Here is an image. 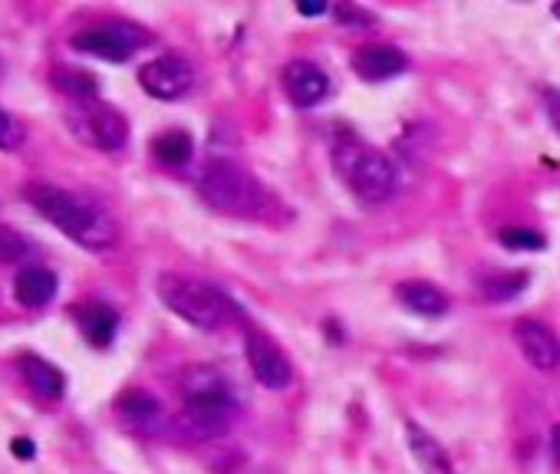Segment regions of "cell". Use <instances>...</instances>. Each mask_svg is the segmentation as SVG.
<instances>
[{"instance_id":"cell-11","label":"cell","mask_w":560,"mask_h":474,"mask_svg":"<svg viewBox=\"0 0 560 474\" xmlns=\"http://www.w3.org/2000/svg\"><path fill=\"white\" fill-rule=\"evenodd\" d=\"M284 92H287V99L297 105V109H313L320 99H326V92H329V76L316 66V63H310V60H294V63H287L284 66Z\"/></svg>"},{"instance_id":"cell-15","label":"cell","mask_w":560,"mask_h":474,"mask_svg":"<svg viewBox=\"0 0 560 474\" xmlns=\"http://www.w3.org/2000/svg\"><path fill=\"white\" fill-rule=\"evenodd\" d=\"M14 297L27 310H40L57 297V274L47 267H24L14 280Z\"/></svg>"},{"instance_id":"cell-3","label":"cell","mask_w":560,"mask_h":474,"mask_svg":"<svg viewBox=\"0 0 560 474\" xmlns=\"http://www.w3.org/2000/svg\"><path fill=\"white\" fill-rule=\"evenodd\" d=\"M333 165L340 182L366 204L389 201L399 188L396 165L373 146H366L357 136H344L333 146Z\"/></svg>"},{"instance_id":"cell-25","label":"cell","mask_w":560,"mask_h":474,"mask_svg":"<svg viewBox=\"0 0 560 474\" xmlns=\"http://www.w3.org/2000/svg\"><path fill=\"white\" fill-rule=\"evenodd\" d=\"M544 112H547V118H550V126H553L557 139H560V89H553V86L544 89Z\"/></svg>"},{"instance_id":"cell-20","label":"cell","mask_w":560,"mask_h":474,"mask_svg":"<svg viewBox=\"0 0 560 474\" xmlns=\"http://www.w3.org/2000/svg\"><path fill=\"white\" fill-rule=\"evenodd\" d=\"M116 409H120L126 419H133V422H155V419L162 415V406L155 402V396H149V392H142V389L123 392L120 402H116Z\"/></svg>"},{"instance_id":"cell-27","label":"cell","mask_w":560,"mask_h":474,"mask_svg":"<svg viewBox=\"0 0 560 474\" xmlns=\"http://www.w3.org/2000/svg\"><path fill=\"white\" fill-rule=\"evenodd\" d=\"M11 448H14L17 458H34V441H30V438H14Z\"/></svg>"},{"instance_id":"cell-30","label":"cell","mask_w":560,"mask_h":474,"mask_svg":"<svg viewBox=\"0 0 560 474\" xmlns=\"http://www.w3.org/2000/svg\"><path fill=\"white\" fill-rule=\"evenodd\" d=\"M553 17H560V4H553Z\"/></svg>"},{"instance_id":"cell-26","label":"cell","mask_w":560,"mask_h":474,"mask_svg":"<svg viewBox=\"0 0 560 474\" xmlns=\"http://www.w3.org/2000/svg\"><path fill=\"white\" fill-rule=\"evenodd\" d=\"M336 21H340V24H357V30H363L370 24V17L363 11H357V8H336Z\"/></svg>"},{"instance_id":"cell-24","label":"cell","mask_w":560,"mask_h":474,"mask_svg":"<svg viewBox=\"0 0 560 474\" xmlns=\"http://www.w3.org/2000/svg\"><path fill=\"white\" fill-rule=\"evenodd\" d=\"M21 142H24L21 123L11 112L0 109V152H14V149H21Z\"/></svg>"},{"instance_id":"cell-28","label":"cell","mask_w":560,"mask_h":474,"mask_svg":"<svg viewBox=\"0 0 560 474\" xmlns=\"http://www.w3.org/2000/svg\"><path fill=\"white\" fill-rule=\"evenodd\" d=\"M297 11H300L303 17H316V14H323V11H326V4H323V0H320V4H300Z\"/></svg>"},{"instance_id":"cell-2","label":"cell","mask_w":560,"mask_h":474,"mask_svg":"<svg viewBox=\"0 0 560 474\" xmlns=\"http://www.w3.org/2000/svg\"><path fill=\"white\" fill-rule=\"evenodd\" d=\"M198 191L214 211L235 214V217L264 221L274 204V195L245 165L232 159H211L198 178Z\"/></svg>"},{"instance_id":"cell-12","label":"cell","mask_w":560,"mask_h":474,"mask_svg":"<svg viewBox=\"0 0 560 474\" xmlns=\"http://www.w3.org/2000/svg\"><path fill=\"white\" fill-rule=\"evenodd\" d=\"M409 66L406 53L389 47V43H370V47H360L353 53V70L357 76L370 79V83H379V79H389L396 73H402Z\"/></svg>"},{"instance_id":"cell-14","label":"cell","mask_w":560,"mask_h":474,"mask_svg":"<svg viewBox=\"0 0 560 474\" xmlns=\"http://www.w3.org/2000/svg\"><path fill=\"white\" fill-rule=\"evenodd\" d=\"M406 438H409L412 458L422 467V474H456L452 471V461H448V454H445V448L438 445V438L428 435L422 425L406 422Z\"/></svg>"},{"instance_id":"cell-5","label":"cell","mask_w":560,"mask_h":474,"mask_svg":"<svg viewBox=\"0 0 560 474\" xmlns=\"http://www.w3.org/2000/svg\"><path fill=\"white\" fill-rule=\"evenodd\" d=\"M182 399H185V409L188 415L201 425H211V422H224L232 412V389L224 383L221 373L208 370V366H195L185 373L182 379Z\"/></svg>"},{"instance_id":"cell-17","label":"cell","mask_w":560,"mask_h":474,"mask_svg":"<svg viewBox=\"0 0 560 474\" xmlns=\"http://www.w3.org/2000/svg\"><path fill=\"white\" fill-rule=\"evenodd\" d=\"M396 300L419 313V316H441L448 313V297L435 287V284H425V280H406L396 287Z\"/></svg>"},{"instance_id":"cell-1","label":"cell","mask_w":560,"mask_h":474,"mask_svg":"<svg viewBox=\"0 0 560 474\" xmlns=\"http://www.w3.org/2000/svg\"><path fill=\"white\" fill-rule=\"evenodd\" d=\"M24 198L57 227L63 230L70 241H76L86 251H109L120 241V227L99 204L57 188L50 182H30L24 188Z\"/></svg>"},{"instance_id":"cell-16","label":"cell","mask_w":560,"mask_h":474,"mask_svg":"<svg viewBox=\"0 0 560 474\" xmlns=\"http://www.w3.org/2000/svg\"><path fill=\"white\" fill-rule=\"evenodd\" d=\"M17 366H21V376H24V383H27V386H30L37 396L60 399V396L66 392V379H63V373H60L53 363H47L43 356L24 352Z\"/></svg>"},{"instance_id":"cell-13","label":"cell","mask_w":560,"mask_h":474,"mask_svg":"<svg viewBox=\"0 0 560 474\" xmlns=\"http://www.w3.org/2000/svg\"><path fill=\"white\" fill-rule=\"evenodd\" d=\"M73 320L79 326V333L86 336L89 346H109L116 339V329H120V313L105 307V303H76L73 310Z\"/></svg>"},{"instance_id":"cell-29","label":"cell","mask_w":560,"mask_h":474,"mask_svg":"<svg viewBox=\"0 0 560 474\" xmlns=\"http://www.w3.org/2000/svg\"><path fill=\"white\" fill-rule=\"evenodd\" d=\"M553 454H557V461H560V428L553 432Z\"/></svg>"},{"instance_id":"cell-4","label":"cell","mask_w":560,"mask_h":474,"mask_svg":"<svg viewBox=\"0 0 560 474\" xmlns=\"http://www.w3.org/2000/svg\"><path fill=\"white\" fill-rule=\"evenodd\" d=\"M155 294L175 316H182L185 323H191L198 329H221L235 316V303L228 300V294L198 280V277L159 274Z\"/></svg>"},{"instance_id":"cell-9","label":"cell","mask_w":560,"mask_h":474,"mask_svg":"<svg viewBox=\"0 0 560 474\" xmlns=\"http://www.w3.org/2000/svg\"><path fill=\"white\" fill-rule=\"evenodd\" d=\"M76 129H79V136H83L89 146H96V149H102V152H120V149H126V142H129V123H126V115H123L120 109L105 105V102L89 105V109L76 118Z\"/></svg>"},{"instance_id":"cell-18","label":"cell","mask_w":560,"mask_h":474,"mask_svg":"<svg viewBox=\"0 0 560 474\" xmlns=\"http://www.w3.org/2000/svg\"><path fill=\"white\" fill-rule=\"evenodd\" d=\"M191 152H195L191 136H188V133H178V129L162 133V136L152 142V155H155V162L165 165V169H182V165H188Z\"/></svg>"},{"instance_id":"cell-8","label":"cell","mask_w":560,"mask_h":474,"mask_svg":"<svg viewBox=\"0 0 560 474\" xmlns=\"http://www.w3.org/2000/svg\"><path fill=\"white\" fill-rule=\"evenodd\" d=\"M139 86L162 102H175L182 99L191 86H195V70L188 66V60L182 57H155L139 70Z\"/></svg>"},{"instance_id":"cell-21","label":"cell","mask_w":560,"mask_h":474,"mask_svg":"<svg viewBox=\"0 0 560 474\" xmlns=\"http://www.w3.org/2000/svg\"><path fill=\"white\" fill-rule=\"evenodd\" d=\"M524 284H527V274H505V277L498 274V277H485L482 290L488 300H511L524 290Z\"/></svg>"},{"instance_id":"cell-23","label":"cell","mask_w":560,"mask_h":474,"mask_svg":"<svg viewBox=\"0 0 560 474\" xmlns=\"http://www.w3.org/2000/svg\"><path fill=\"white\" fill-rule=\"evenodd\" d=\"M498 241L505 245V248H511V251H544V234H537V230H527V227H505L501 234H498Z\"/></svg>"},{"instance_id":"cell-22","label":"cell","mask_w":560,"mask_h":474,"mask_svg":"<svg viewBox=\"0 0 560 474\" xmlns=\"http://www.w3.org/2000/svg\"><path fill=\"white\" fill-rule=\"evenodd\" d=\"M24 254H27V237L8 224H0V267L24 261Z\"/></svg>"},{"instance_id":"cell-10","label":"cell","mask_w":560,"mask_h":474,"mask_svg":"<svg viewBox=\"0 0 560 474\" xmlns=\"http://www.w3.org/2000/svg\"><path fill=\"white\" fill-rule=\"evenodd\" d=\"M514 342L524 352V360L540 370V373H553L560 366V339L553 329H547L537 320H518L514 323Z\"/></svg>"},{"instance_id":"cell-7","label":"cell","mask_w":560,"mask_h":474,"mask_svg":"<svg viewBox=\"0 0 560 474\" xmlns=\"http://www.w3.org/2000/svg\"><path fill=\"white\" fill-rule=\"evenodd\" d=\"M245 352H248V363H251L254 379L264 389L281 392V389H287L294 383V366L284 356V349L271 336H264L261 329H248L245 333Z\"/></svg>"},{"instance_id":"cell-6","label":"cell","mask_w":560,"mask_h":474,"mask_svg":"<svg viewBox=\"0 0 560 474\" xmlns=\"http://www.w3.org/2000/svg\"><path fill=\"white\" fill-rule=\"evenodd\" d=\"M73 50L89 53L96 60H109V63H126L136 47L146 43V37L133 27V24H102V27H89L79 30L73 40Z\"/></svg>"},{"instance_id":"cell-19","label":"cell","mask_w":560,"mask_h":474,"mask_svg":"<svg viewBox=\"0 0 560 474\" xmlns=\"http://www.w3.org/2000/svg\"><path fill=\"white\" fill-rule=\"evenodd\" d=\"M53 86L60 92H66L70 99H92V96H99V79L89 70H79V66H57L53 70Z\"/></svg>"}]
</instances>
